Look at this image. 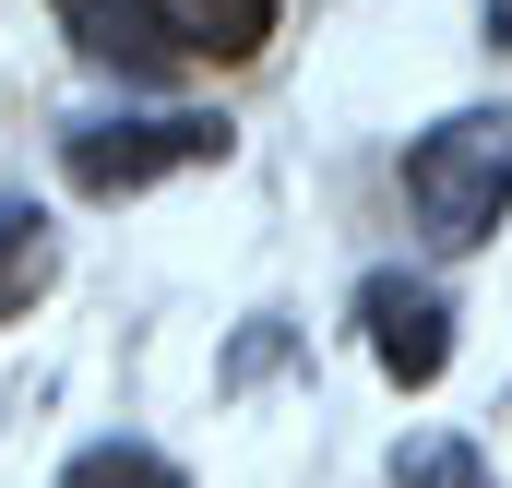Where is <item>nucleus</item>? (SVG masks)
<instances>
[{"mask_svg":"<svg viewBox=\"0 0 512 488\" xmlns=\"http://www.w3.org/2000/svg\"><path fill=\"white\" fill-rule=\"evenodd\" d=\"M48 274H60V250H48V215H36V203H0V310L48 298Z\"/></svg>","mask_w":512,"mask_h":488,"instance_id":"obj_6","label":"nucleus"},{"mask_svg":"<svg viewBox=\"0 0 512 488\" xmlns=\"http://www.w3.org/2000/svg\"><path fill=\"white\" fill-rule=\"evenodd\" d=\"M274 358H286V322H251V334H239V358H227V393H239V381H262Z\"/></svg>","mask_w":512,"mask_h":488,"instance_id":"obj_9","label":"nucleus"},{"mask_svg":"<svg viewBox=\"0 0 512 488\" xmlns=\"http://www.w3.org/2000/svg\"><path fill=\"white\" fill-rule=\"evenodd\" d=\"M143 12H155V36H167L179 60H251L286 0H143Z\"/></svg>","mask_w":512,"mask_h":488,"instance_id":"obj_4","label":"nucleus"},{"mask_svg":"<svg viewBox=\"0 0 512 488\" xmlns=\"http://www.w3.org/2000/svg\"><path fill=\"white\" fill-rule=\"evenodd\" d=\"M72 488H191L167 453H143V441H96L84 465H72Z\"/></svg>","mask_w":512,"mask_h":488,"instance_id":"obj_8","label":"nucleus"},{"mask_svg":"<svg viewBox=\"0 0 512 488\" xmlns=\"http://www.w3.org/2000/svg\"><path fill=\"white\" fill-rule=\"evenodd\" d=\"M489 48H501V60H512V0H489Z\"/></svg>","mask_w":512,"mask_h":488,"instance_id":"obj_10","label":"nucleus"},{"mask_svg":"<svg viewBox=\"0 0 512 488\" xmlns=\"http://www.w3.org/2000/svg\"><path fill=\"white\" fill-rule=\"evenodd\" d=\"M215 155H227V120H191V108H167V120H84L60 143L72 191H96V203L155 191V179H179V167H215Z\"/></svg>","mask_w":512,"mask_h":488,"instance_id":"obj_2","label":"nucleus"},{"mask_svg":"<svg viewBox=\"0 0 512 488\" xmlns=\"http://www.w3.org/2000/svg\"><path fill=\"white\" fill-rule=\"evenodd\" d=\"M60 12H72V36H84L96 60H120V72H167V36H155L143 0H60Z\"/></svg>","mask_w":512,"mask_h":488,"instance_id":"obj_5","label":"nucleus"},{"mask_svg":"<svg viewBox=\"0 0 512 488\" xmlns=\"http://www.w3.org/2000/svg\"><path fill=\"white\" fill-rule=\"evenodd\" d=\"M512 203V108H465V120L405 143V215L429 250H477Z\"/></svg>","mask_w":512,"mask_h":488,"instance_id":"obj_1","label":"nucleus"},{"mask_svg":"<svg viewBox=\"0 0 512 488\" xmlns=\"http://www.w3.org/2000/svg\"><path fill=\"white\" fill-rule=\"evenodd\" d=\"M358 322H370V358H382L405 393H429V381L453 369V310H441L429 286H405V274H370V286H358Z\"/></svg>","mask_w":512,"mask_h":488,"instance_id":"obj_3","label":"nucleus"},{"mask_svg":"<svg viewBox=\"0 0 512 488\" xmlns=\"http://www.w3.org/2000/svg\"><path fill=\"white\" fill-rule=\"evenodd\" d=\"M393 488H489V465H477V441L429 429V441H405V453H393Z\"/></svg>","mask_w":512,"mask_h":488,"instance_id":"obj_7","label":"nucleus"}]
</instances>
